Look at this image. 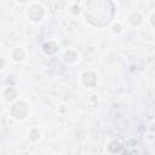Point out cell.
Segmentation results:
<instances>
[{"label": "cell", "instance_id": "cell-10", "mask_svg": "<svg viewBox=\"0 0 155 155\" xmlns=\"http://www.w3.org/2000/svg\"><path fill=\"white\" fill-rule=\"evenodd\" d=\"M75 58H76V53H75V52L68 51V52L65 53V61H68V62H74Z\"/></svg>", "mask_w": 155, "mask_h": 155}, {"label": "cell", "instance_id": "cell-6", "mask_svg": "<svg viewBox=\"0 0 155 155\" xmlns=\"http://www.w3.org/2000/svg\"><path fill=\"white\" fill-rule=\"evenodd\" d=\"M16 97H17V92H16V90L13 87H8V88L5 90V98L7 101H12Z\"/></svg>", "mask_w": 155, "mask_h": 155}, {"label": "cell", "instance_id": "cell-1", "mask_svg": "<svg viewBox=\"0 0 155 155\" xmlns=\"http://www.w3.org/2000/svg\"><path fill=\"white\" fill-rule=\"evenodd\" d=\"M114 5L107 0H93L86 5V19L96 27L107 25L114 17Z\"/></svg>", "mask_w": 155, "mask_h": 155}, {"label": "cell", "instance_id": "cell-7", "mask_svg": "<svg viewBox=\"0 0 155 155\" xmlns=\"http://www.w3.org/2000/svg\"><path fill=\"white\" fill-rule=\"evenodd\" d=\"M108 149H109L110 153H117V151H120L121 145H120V143L117 140H111L109 143V145H108Z\"/></svg>", "mask_w": 155, "mask_h": 155}, {"label": "cell", "instance_id": "cell-5", "mask_svg": "<svg viewBox=\"0 0 155 155\" xmlns=\"http://www.w3.org/2000/svg\"><path fill=\"white\" fill-rule=\"evenodd\" d=\"M42 48H44L45 53H47V54H52V53H54L57 51V46H56L54 42H46L42 46Z\"/></svg>", "mask_w": 155, "mask_h": 155}, {"label": "cell", "instance_id": "cell-4", "mask_svg": "<svg viewBox=\"0 0 155 155\" xmlns=\"http://www.w3.org/2000/svg\"><path fill=\"white\" fill-rule=\"evenodd\" d=\"M82 81H84V84H85L86 86L93 87V86L96 85V82H97V76H96L92 71H87V73H85V74L82 75Z\"/></svg>", "mask_w": 155, "mask_h": 155}, {"label": "cell", "instance_id": "cell-9", "mask_svg": "<svg viewBox=\"0 0 155 155\" xmlns=\"http://www.w3.org/2000/svg\"><path fill=\"white\" fill-rule=\"evenodd\" d=\"M139 22H140V16L138 13H132L130 16V23L132 25H137V24H139Z\"/></svg>", "mask_w": 155, "mask_h": 155}, {"label": "cell", "instance_id": "cell-3", "mask_svg": "<svg viewBox=\"0 0 155 155\" xmlns=\"http://www.w3.org/2000/svg\"><path fill=\"white\" fill-rule=\"evenodd\" d=\"M28 16H29V18L33 19V21H40V19L42 18V16H44V10H42V7L39 6V5H34V6H31V7L29 8Z\"/></svg>", "mask_w": 155, "mask_h": 155}, {"label": "cell", "instance_id": "cell-11", "mask_svg": "<svg viewBox=\"0 0 155 155\" xmlns=\"http://www.w3.org/2000/svg\"><path fill=\"white\" fill-rule=\"evenodd\" d=\"M30 138L34 139V140L38 139V138H39V131H38V130H33V131L30 132Z\"/></svg>", "mask_w": 155, "mask_h": 155}, {"label": "cell", "instance_id": "cell-12", "mask_svg": "<svg viewBox=\"0 0 155 155\" xmlns=\"http://www.w3.org/2000/svg\"><path fill=\"white\" fill-rule=\"evenodd\" d=\"M120 29H121V25H115L114 27V31L116 33V31H120Z\"/></svg>", "mask_w": 155, "mask_h": 155}, {"label": "cell", "instance_id": "cell-13", "mask_svg": "<svg viewBox=\"0 0 155 155\" xmlns=\"http://www.w3.org/2000/svg\"><path fill=\"white\" fill-rule=\"evenodd\" d=\"M4 65H5V62H4V59H2V58H0V69H2V68H4Z\"/></svg>", "mask_w": 155, "mask_h": 155}, {"label": "cell", "instance_id": "cell-8", "mask_svg": "<svg viewBox=\"0 0 155 155\" xmlns=\"http://www.w3.org/2000/svg\"><path fill=\"white\" fill-rule=\"evenodd\" d=\"M12 57L16 59V61H22L24 58V51L22 48H16L12 53Z\"/></svg>", "mask_w": 155, "mask_h": 155}, {"label": "cell", "instance_id": "cell-2", "mask_svg": "<svg viewBox=\"0 0 155 155\" xmlns=\"http://www.w3.org/2000/svg\"><path fill=\"white\" fill-rule=\"evenodd\" d=\"M27 113H28V105L23 102H18L13 104L11 108V114L16 119H23L27 115Z\"/></svg>", "mask_w": 155, "mask_h": 155}, {"label": "cell", "instance_id": "cell-14", "mask_svg": "<svg viewBox=\"0 0 155 155\" xmlns=\"http://www.w3.org/2000/svg\"><path fill=\"white\" fill-rule=\"evenodd\" d=\"M73 10H74V11H73L74 13H78V12H79V6H78V7H76V6H74V7H73Z\"/></svg>", "mask_w": 155, "mask_h": 155}]
</instances>
